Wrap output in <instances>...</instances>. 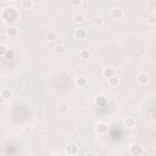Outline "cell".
<instances>
[{"label":"cell","instance_id":"1","mask_svg":"<svg viewBox=\"0 0 156 156\" xmlns=\"http://www.w3.org/2000/svg\"><path fill=\"white\" fill-rule=\"evenodd\" d=\"M65 151H66V154H67V155H69V156H76V155L79 152V146H78L77 144L71 143V144L66 145Z\"/></svg>","mask_w":156,"mask_h":156},{"label":"cell","instance_id":"2","mask_svg":"<svg viewBox=\"0 0 156 156\" xmlns=\"http://www.w3.org/2000/svg\"><path fill=\"white\" fill-rule=\"evenodd\" d=\"M129 152H130L132 156H141L143 152H144V149L140 144H133L129 147Z\"/></svg>","mask_w":156,"mask_h":156},{"label":"cell","instance_id":"3","mask_svg":"<svg viewBox=\"0 0 156 156\" xmlns=\"http://www.w3.org/2000/svg\"><path fill=\"white\" fill-rule=\"evenodd\" d=\"M73 35H74V38L77 40H84L87 38V30L84 28H80V27L79 28H76Z\"/></svg>","mask_w":156,"mask_h":156},{"label":"cell","instance_id":"4","mask_svg":"<svg viewBox=\"0 0 156 156\" xmlns=\"http://www.w3.org/2000/svg\"><path fill=\"white\" fill-rule=\"evenodd\" d=\"M18 34V28L16 26H9L6 28V35L9 38H13V37H17Z\"/></svg>","mask_w":156,"mask_h":156},{"label":"cell","instance_id":"5","mask_svg":"<svg viewBox=\"0 0 156 156\" xmlns=\"http://www.w3.org/2000/svg\"><path fill=\"white\" fill-rule=\"evenodd\" d=\"M79 58L83 61H88L89 58H91V51L88 49H82L79 51Z\"/></svg>","mask_w":156,"mask_h":156},{"label":"cell","instance_id":"6","mask_svg":"<svg viewBox=\"0 0 156 156\" xmlns=\"http://www.w3.org/2000/svg\"><path fill=\"white\" fill-rule=\"evenodd\" d=\"M57 38H58V35H57V33H56L55 30H49V32L45 34V39H46L49 43H54V41H56Z\"/></svg>","mask_w":156,"mask_h":156},{"label":"cell","instance_id":"7","mask_svg":"<svg viewBox=\"0 0 156 156\" xmlns=\"http://www.w3.org/2000/svg\"><path fill=\"white\" fill-rule=\"evenodd\" d=\"M102 76H104L105 78L110 79V78H112V77L116 76V72H115V69H113L112 67H106V68L102 69Z\"/></svg>","mask_w":156,"mask_h":156},{"label":"cell","instance_id":"8","mask_svg":"<svg viewBox=\"0 0 156 156\" xmlns=\"http://www.w3.org/2000/svg\"><path fill=\"white\" fill-rule=\"evenodd\" d=\"M95 128H96V132L99 134H105L107 132V124L105 122H98Z\"/></svg>","mask_w":156,"mask_h":156},{"label":"cell","instance_id":"9","mask_svg":"<svg viewBox=\"0 0 156 156\" xmlns=\"http://www.w3.org/2000/svg\"><path fill=\"white\" fill-rule=\"evenodd\" d=\"M136 79H138V83L140 85H146L149 83V80H150V78H149V76L146 73H140Z\"/></svg>","mask_w":156,"mask_h":156},{"label":"cell","instance_id":"10","mask_svg":"<svg viewBox=\"0 0 156 156\" xmlns=\"http://www.w3.org/2000/svg\"><path fill=\"white\" fill-rule=\"evenodd\" d=\"M123 15H124L123 10H122V9H118V7H116V9H113V10L111 11V16H112L115 20H119V18H122Z\"/></svg>","mask_w":156,"mask_h":156},{"label":"cell","instance_id":"11","mask_svg":"<svg viewBox=\"0 0 156 156\" xmlns=\"http://www.w3.org/2000/svg\"><path fill=\"white\" fill-rule=\"evenodd\" d=\"M91 22H93V26L96 27V28H100V27H102V24H104V20H102L101 16H95V17H93Z\"/></svg>","mask_w":156,"mask_h":156},{"label":"cell","instance_id":"12","mask_svg":"<svg viewBox=\"0 0 156 156\" xmlns=\"http://www.w3.org/2000/svg\"><path fill=\"white\" fill-rule=\"evenodd\" d=\"M73 21H74L76 23H83V22L85 21L84 13H82V12H76V13L73 15Z\"/></svg>","mask_w":156,"mask_h":156},{"label":"cell","instance_id":"13","mask_svg":"<svg viewBox=\"0 0 156 156\" xmlns=\"http://www.w3.org/2000/svg\"><path fill=\"white\" fill-rule=\"evenodd\" d=\"M87 84H88V80H87L85 77H78V78H76V85L78 88H83Z\"/></svg>","mask_w":156,"mask_h":156},{"label":"cell","instance_id":"14","mask_svg":"<svg viewBox=\"0 0 156 156\" xmlns=\"http://www.w3.org/2000/svg\"><path fill=\"white\" fill-rule=\"evenodd\" d=\"M57 107H58V113H60V115H66V113H68V111H69V106H68L67 104H65V102L60 104Z\"/></svg>","mask_w":156,"mask_h":156},{"label":"cell","instance_id":"15","mask_svg":"<svg viewBox=\"0 0 156 156\" xmlns=\"http://www.w3.org/2000/svg\"><path fill=\"white\" fill-rule=\"evenodd\" d=\"M54 51H55V54H57V55H63V54H66V46L62 45V44H58V45H56V46L54 48Z\"/></svg>","mask_w":156,"mask_h":156},{"label":"cell","instance_id":"16","mask_svg":"<svg viewBox=\"0 0 156 156\" xmlns=\"http://www.w3.org/2000/svg\"><path fill=\"white\" fill-rule=\"evenodd\" d=\"M135 119L133 118V117H127L126 119H124V126L127 127V128H134L135 127Z\"/></svg>","mask_w":156,"mask_h":156},{"label":"cell","instance_id":"17","mask_svg":"<svg viewBox=\"0 0 156 156\" xmlns=\"http://www.w3.org/2000/svg\"><path fill=\"white\" fill-rule=\"evenodd\" d=\"M0 95H1V98L4 99V100H7V99H10L11 96H12V93H11V90L10 89H2L1 91H0Z\"/></svg>","mask_w":156,"mask_h":156},{"label":"cell","instance_id":"18","mask_svg":"<svg viewBox=\"0 0 156 156\" xmlns=\"http://www.w3.org/2000/svg\"><path fill=\"white\" fill-rule=\"evenodd\" d=\"M118 84H119V78H118V77L115 76V77H112V78L108 79V85H110L111 88H116Z\"/></svg>","mask_w":156,"mask_h":156},{"label":"cell","instance_id":"19","mask_svg":"<svg viewBox=\"0 0 156 156\" xmlns=\"http://www.w3.org/2000/svg\"><path fill=\"white\" fill-rule=\"evenodd\" d=\"M146 22H147L149 24L154 26V24L156 23V15H155L154 12L150 13V15H147V16H146Z\"/></svg>","mask_w":156,"mask_h":156},{"label":"cell","instance_id":"20","mask_svg":"<svg viewBox=\"0 0 156 156\" xmlns=\"http://www.w3.org/2000/svg\"><path fill=\"white\" fill-rule=\"evenodd\" d=\"M21 5H22L23 9H30L34 5V1L33 0H22Z\"/></svg>","mask_w":156,"mask_h":156},{"label":"cell","instance_id":"21","mask_svg":"<svg viewBox=\"0 0 156 156\" xmlns=\"http://www.w3.org/2000/svg\"><path fill=\"white\" fill-rule=\"evenodd\" d=\"M7 46L5 44H0V56H5L6 52H7Z\"/></svg>","mask_w":156,"mask_h":156},{"label":"cell","instance_id":"22","mask_svg":"<svg viewBox=\"0 0 156 156\" xmlns=\"http://www.w3.org/2000/svg\"><path fill=\"white\" fill-rule=\"evenodd\" d=\"M83 4L82 0H71V5L72 6H80Z\"/></svg>","mask_w":156,"mask_h":156},{"label":"cell","instance_id":"23","mask_svg":"<svg viewBox=\"0 0 156 156\" xmlns=\"http://www.w3.org/2000/svg\"><path fill=\"white\" fill-rule=\"evenodd\" d=\"M5 56L9 57V58H12V57L15 56V51H13V50H7V52H6Z\"/></svg>","mask_w":156,"mask_h":156},{"label":"cell","instance_id":"24","mask_svg":"<svg viewBox=\"0 0 156 156\" xmlns=\"http://www.w3.org/2000/svg\"><path fill=\"white\" fill-rule=\"evenodd\" d=\"M96 102H99V104H104V102H105V98H104V96H99V98L96 99Z\"/></svg>","mask_w":156,"mask_h":156},{"label":"cell","instance_id":"25","mask_svg":"<svg viewBox=\"0 0 156 156\" xmlns=\"http://www.w3.org/2000/svg\"><path fill=\"white\" fill-rule=\"evenodd\" d=\"M84 156H96V155H95L94 152H91V151H90V152H85V154H84Z\"/></svg>","mask_w":156,"mask_h":156},{"label":"cell","instance_id":"26","mask_svg":"<svg viewBox=\"0 0 156 156\" xmlns=\"http://www.w3.org/2000/svg\"><path fill=\"white\" fill-rule=\"evenodd\" d=\"M1 102H4V99H2V98H1V95H0V104H1Z\"/></svg>","mask_w":156,"mask_h":156}]
</instances>
